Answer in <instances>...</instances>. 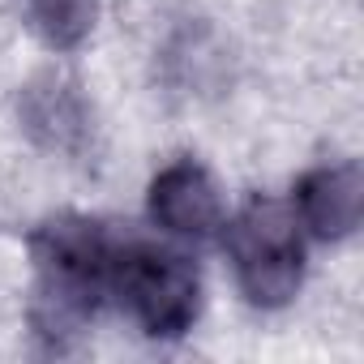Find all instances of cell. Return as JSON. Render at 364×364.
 Listing matches in <instances>:
<instances>
[{
  "label": "cell",
  "instance_id": "obj_1",
  "mask_svg": "<svg viewBox=\"0 0 364 364\" xmlns=\"http://www.w3.org/2000/svg\"><path fill=\"white\" fill-rule=\"evenodd\" d=\"M116 245L120 240L86 215H56L31 236V326L39 330V338L60 347L95 321V313L112 296Z\"/></svg>",
  "mask_w": 364,
  "mask_h": 364
},
{
  "label": "cell",
  "instance_id": "obj_2",
  "mask_svg": "<svg viewBox=\"0 0 364 364\" xmlns=\"http://www.w3.org/2000/svg\"><path fill=\"white\" fill-rule=\"evenodd\" d=\"M112 296L129 309V317L150 338H180L202 313V279L198 266L154 240L116 245Z\"/></svg>",
  "mask_w": 364,
  "mask_h": 364
},
{
  "label": "cell",
  "instance_id": "obj_3",
  "mask_svg": "<svg viewBox=\"0 0 364 364\" xmlns=\"http://www.w3.org/2000/svg\"><path fill=\"white\" fill-rule=\"evenodd\" d=\"M236 283L257 309H283L304 283V236L291 206L253 198L228 228Z\"/></svg>",
  "mask_w": 364,
  "mask_h": 364
},
{
  "label": "cell",
  "instance_id": "obj_4",
  "mask_svg": "<svg viewBox=\"0 0 364 364\" xmlns=\"http://www.w3.org/2000/svg\"><path fill=\"white\" fill-rule=\"evenodd\" d=\"M150 219L185 240H210L223 228V193L198 159H176L150 180Z\"/></svg>",
  "mask_w": 364,
  "mask_h": 364
},
{
  "label": "cell",
  "instance_id": "obj_5",
  "mask_svg": "<svg viewBox=\"0 0 364 364\" xmlns=\"http://www.w3.org/2000/svg\"><path fill=\"white\" fill-rule=\"evenodd\" d=\"M22 124L26 133L56 154H82L90 141V107L77 95V86L60 73H43L22 90Z\"/></svg>",
  "mask_w": 364,
  "mask_h": 364
},
{
  "label": "cell",
  "instance_id": "obj_6",
  "mask_svg": "<svg viewBox=\"0 0 364 364\" xmlns=\"http://www.w3.org/2000/svg\"><path fill=\"white\" fill-rule=\"evenodd\" d=\"M296 210L300 223L321 240H343L360 228L364 215V171L360 163H330L309 171L296 185Z\"/></svg>",
  "mask_w": 364,
  "mask_h": 364
},
{
  "label": "cell",
  "instance_id": "obj_7",
  "mask_svg": "<svg viewBox=\"0 0 364 364\" xmlns=\"http://www.w3.org/2000/svg\"><path fill=\"white\" fill-rule=\"evenodd\" d=\"M26 9H31V22H35V31L43 35L48 48L73 52L95 31L99 0H26Z\"/></svg>",
  "mask_w": 364,
  "mask_h": 364
}]
</instances>
